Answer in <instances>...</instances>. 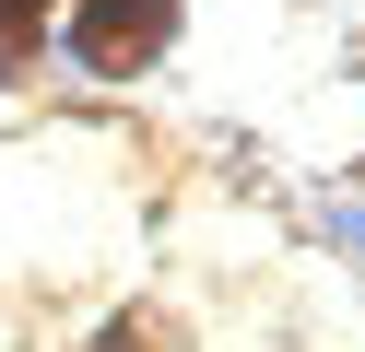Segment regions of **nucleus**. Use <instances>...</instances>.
<instances>
[{
    "label": "nucleus",
    "mask_w": 365,
    "mask_h": 352,
    "mask_svg": "<svg viewBox=\"0 0 365 352\" xmlns=\"http://www.w3.org/2000/svg\"><path fill=\"white\" fill-rule=\"evenodd\" d=\"M36 12H48V0H0V36H24V23H36Z\"/></svg>",
    "instance_id": "obj_3"
},
{
    "label": "nucleus",
    "mask_w": 365,
    "mask_h": 352,
    "mask_svg": "<svg viewBox=\"0 0 365 352\" xmlns=\"http://www.w3.org/2000/svg\"><path fill=\"white\" fill-rule=\"evenodd\" d=\"M330 235H341V247H365V200H330Z\"/></svg>",
    "instance_id": "obj_2"
},
{
    "label": "nucleus",
    "mask_w": 365,
    "mask_h": 352,
    "mask_svg": "<svg viewBox=\"0 0 365 352\" xmlns=\"http://www.w3.org/2000/svg\"><path fill=\"white\" fill-rule=\"evenodd\" d=\"M12 70H24V36H0V82H12Z\"/></svg>",
    "instance_id": "obj_4"
},
{
    "label": "nucleus",
    "mask_w": 365,
    "mask_h": 352,
    "mask_svg": "<svg viewBox=\"0 0 365 352\" xmlns=\"http://www.w3.org/2000/svg\"><path fill=\"white\" fill-rule=\"evenodd\" d=\"M165 23H177V0H83V12L59 23V47H71L83 70H142L153 47H165Z\"/></svg>",
    "instance_id": "obj_1"
}]
</instances>
